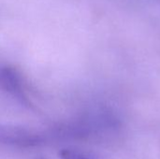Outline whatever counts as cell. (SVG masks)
Returning <instances> with one entry per match:
<instances>
[{"mask_svg": "<svg viewBox=\"0 0 160 159\" xmlns=\"http://www.w3.org/2000/svg\"><path fill=\"white\" fill-rule=\"evenodd\" d=\"M0 87L21 99L25 97V85L17 70L8 67H0Z\"/></svg>", "mask_w": 160, "mask_h": 159, "instance_id": "obj_1", "label": "cell"}]
</instances>
